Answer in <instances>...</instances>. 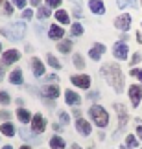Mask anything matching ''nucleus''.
<instances>
[{
	"label": "nucleus",
	"mask_w": 142,
	"mask_h": 149,
	"mask_svg": "<svg viewBox=\"0 0 142 149\" xmlns=\"http://www.w3.org/2000/svg\"><path fill=\"white\" fill-rule=\"evenodd\" d=\"M74 65H76L78 68H83V66H85V63H83V59H81V55H74Z\"/></svg>",
	"instance_id": "nucleus-27"
},
{
	"label": "nucleus",
	"mask_w": 142,
	"mask_h": 149,
	"mask_svg": "<svg viewBox=\"0 0 142 149\" xmlns=\"http://www.w3.org/2000/svg\"><path fill=\"white\" fill-rule=\"evenodd\" d=\"M55 19L59 22H63V24H66V22H69V15H66V11H57V13H55Z\"/></svg>",
	"instance_id": "nucleus-25"
},
{
	"label": "nucleus",
	"mask_w": 142,
	"mask_h": 149,
	"mask_svg": "<svg viewBox=\"0 0 142 149\" xmlns=\"http://www.w3.org/2000/svg\"><path fill=\"white\" fill-rule=\"evenodd\" d=\"M104 52H105V46H104V44H96V46L89 52V55H90V59L98 61L100 57H101V54H104Z\"/></svg>",
	"instance_id": "nucleus-12"
},
{
	"label": "nucleus",
	"mask_w": 142,
	"mask_h": 149,
	"mask_svg": "<svg viewBox=\"0 0 142 149\" xmlns=\"http://www.w3.org/2000/svg\"><path fill=\"white\" fill-rule=\"evenodd\" d=\"M63 28H59L57 24H54L52 28H50V33H48V35H50V39H54V41H57V39H61V37H63Z\"/></svg>",
	"instance_id": "nucleus-13"
},
{
	"label": "nucleus",
	"mask_w": 142,
	"mask_h": 149,
	"mask_svg": "<svg viewBox=\"0 0 142 149\" xmlns=\"http://www.w3.org/2000/svg\"><path fill=\"white\" fill-rule=\"evenodd\" d=\"M129 98H131V105L133 107H139L140 98H142V88L139 85H131V88H129Z\"/></svg>",
	"instance_id": "nucleus-4"
},
{
	"label": "nucleus",
	"mask_w": 142,
	"mask_h": 149,
	"mask_svg": "<svg viewBox=\"0 0 142 149\" xmlns=\"http://www.w3.org/2000/svg\"><path fill=\"white\" fill-rule=\"evenodd\" d=\"M137 133H139V136L142 138V125H139V127H137Z\"/></svg>",
	"instance_id": "nucleus-39"
},
{
	"label": "nucleus",
	"mask_w": 142,
	"mask_h": 149,
	"mask_svg": "<svg viewBox=\"0 0 142 149\" xmlns=\"http://www.w3.org/2000/svg\"><path fill=\"white\" fill-rule=\"evenodd\" d=\"M50 147H52V149H63V147H65L63 138H59V136H54V138L50 140Z\"/></svg>",
	"instance_id": "nucleus-20"
},
{
	"label": "nucleus",
	"mask_w": 142,
	"mask_h": 149,
	"mask_svg": "<svg viewBox=\"0 0 142 149\" xmlns=\"http://www.w3.org/2000/svg\"><path fill=\"white\" fill-rule=\"evenodd\" d=\"M59 118H61V122H63V123H69V114H66V112H61Z\"/></svg>",
	"instance_id": "nucleus-35"
},
{
	"label": "nucleus",
	"mask_w": 142,
	"mask_h": 149,
	"mask_svg": "<svg viewBox=\"0 0 142 149\" xmlns=\"http://www.w3.org/2000/svg\"><path fill=\"white\" fill-rule=\"evenodd\" d=\"M48 2V8H59L61 6V0H46Z\"/></svg>",
	"instance_id": "nucleus-32"
},
{
	"label": "nucleus",
	"mask_w": 142,
	"mask_h": 149,
	"mask_svg": "<svg viewBox=\"0 0 142 149\" xmlns=\"http://www.w3.org/2000/svg\"><path fill=\"white\" fill-rule=\"evenodd\" d=\"M4 11H6V15H11V11H13V8H11V4L6 2L4 4Z\"/></svg>",
	"instance_id": "nucleus-33"
},
{
	"label": "nucleus",
	"mask_w": 142,
	"mask_h": 149,
	"mask_svg": "<svg viewBox=\"0 0 142 149\" xmlns=\"http://www.w3.org/2000/svg\"><path fill=\"white\" fill-rule=\"evenodd\" d=\"M31 66H33V74H35L37 77H41L43 74H44V65L39 59H33L31 61Z\"/></svg>",
	"instance_id": "nucleus-15"
},
{
	"label": "nucleus",
	"mask_w": 142,
	"mask_h": 149,
	"mask_svg": "<svg viewBox=\"0 0 142 149\" xmlns=\"http://www.w3.org/2000/svg\"><path fill=\"white\" fill-rule=\"evenodd\" d=\"M133 2H135V0H118V8L124 9V8H127V6L133 4Z\"/></svg>",
	"instance_id": "nucleus-31"
},
{
	"label": "nucleus",
	"mask_w": 142,
	"mask_h": 149,
	"mask_svg": "<svg viewBox=\"0 0 142 149\" xmlns=\"http://www.w3.org/2000/svg\"><path fill=\"white\" fill-rule=\"evenodd\" d=\"M0 4H4V0H0Z\"/></svg>",
	"instance_id": "nucleus-45"
},
{
	"label": "nucleus",
	"mask_w": 142,
	"mask_h": 149,
	"mask_svg": "<svg viewBox=\"0 0 142 149\" xmlns=\"http://www.w3.org/2000/svg\"><path fill=\"white\" fill-rule=\"evenodd\" d=\"M65 98H66V103L69 105H79V96L76 92H72V90H66V94H65Z\"/></svg>",
	"instance_id": "nucleus-16"
},
{
	"label": "nucleus",
	"mask_w": 142,
	"mask_h": 149,
	"mask_svg": "<svg viewBox=\"0 0 142 149\" xmlns=\"http://www.w3.org/2000/svg\"><path fill=\"white\" fill-rule=\"evenodd\" d=\"M101 72H104V76H105L107 81H109L111 87L115 88L116 92H120L122 87H124V77H122L120 68H118L116 65H109V66H104V68H101Z\"/></svg>",
	"instance_id": "nucleus-1"
},
{
	"label": "nucleus",
	"mask_w": 142,
	"mask_h": 149,
	"mask_svg": "<svg viewBox=\"0 0 142 149\" xmlns=\"http://www.w3.org/2000/svg\"><path fill=\"white\" fill-rule=\"evenodd\" d=\"M72 85H76V87H81V88H89L90 77H89V76H72Z\"/></svg>",
	"instance_id": "nucleus-8"
},
{
	"label": "nucleus",
	"mask_w": 142,
	"mask_h": 149,
	"mask_svg": "<svg viewBox=\"0 0 142 149\" xmlns=\"http://www.w3.org/2000/svg\"><path fill=\"white\" fill-rule=\"evenodd\" d=\"M139 61H140V55H139V54H135V55H133V59H131V65H137Z\"/></svg>",
	"instance_id": "nucleus-38"
},
{
	"label": "nucleus",
	"mask_w": 142,
	"mask_h": 149,
	"mask_svg": "<svg viewBox=\"0 0 142 149\" xmlns=\"http://www.w3.org/2000/svg\"><path fill=\"white\" fill-rule=\"evenodd\" d=\"M127 147H137V138L133 134H129L126 140V146H122V149H127Z\"/></svg>",
	"instance_id": "nucleus-24"
},
{
	"label": "nucleus",
	"mask_w": 142,
	"mask_h": 149,
	"mask_svg": "<svg viewBox=\"0 0 142 149\" xmlns=\"http://www.w3.org/2000/svg\"><path fill=\"white\" fill-rule=\"evenodd\" d=\"M17 118H19L22 123H28V122H31V120H33L31 114L28 112L26 109H19V111H17Z\"/></svg>",
	"instance_id": "nucleus-17"
},
{
	"label": "nucleus",
	"mask_w": 142,
	"mask_h": 149,
	"mask_svg": "<svg viewBox=\"0 0 142 149\" xmlns=\"http://www.w3.org/2000/svg\"><path fill=\"white\" fill-rule=\"evenodd\" d=\"M20 149H31V147H28V146H22V147H20Z\"/></svg>",
	"instance_id": "nucleus-42"
},
{
	"label": "nucleus",
	"mask_w": 142,
	"mask_h": 149,
	"mask_svg": "<svg viewBox=\"0 0 142 149\" xmlns=\"http://www.w3.org/2000/svg\"><path fill=\"white\" fill-rule=\"evenodd\" d=\"M24 31H26V26L22 24V22H15V24L11 26V30L9 31H4V33L9 39H13V41H20V39L24 37Z\"/></svg>",
	"instance_id": "nucleus-3"
},
{
	"label": "nucleus",
	"mask_w": 142,
	"mask_h": 149,
	"mask_svg": "<svg viewBox=\"0 0 142 149\" xmlns=\"http://www.w3.org/2000/svg\"><path fill=\"white\" fill-rule=\"evenodd\" d=\"M70 4L74 6V15L78 17H81V0H70Z\"/></svg>",
	"instance_id": "nucleus-22"
},
{
	"label": "nucleus",
	"mask_w": 142,
	"mask_h": 149,
	"mask_svg": "<svg viewBox=\"0 0 142 149\" xmlns=\"http://www.w3.org/2000/svg\"><path fill=\"white\" fill-rule=\"evenodd\" d=\"M43 94L46 96V98H50V100H55V98L59 96V88L54 87V85H48V87L43 88Z\"/></svg>",
	"instance_id": "nucleus-11"
},
{
	"label": "nucleus",
	"mask_w": 142,
	"mask_h": 149,
	"mask_svg": "<svg viewBox=\"0 0 142 149\" xmlns=\"http://www.w3.org/2000/svg\"><path fill=\"white\" fill-rule=\"evenodd\" d=\"M131 76H135V77H139L140 81H142V70H131Z\"/></svg>",
	"instance_id": "nucleus-36"
},
{
	"label": "nucleus",
	"mask_w": 142,
	"mask_h": 149,
	"mask_svg": "<svg viewBox=\"0 0 142 149\" xmlns=\"http://www.w3.org/2000/svg\"><path fill=\"white\" fill-rule=\"evenodd\" d=\"M0 131H2V134H6V136H13L15 134V127L11 123H4L2 127H0Z\"/></svg>",
	"instance_id": "nucleus-21"
},
{
	"label": "nucleus",
	"mask_w": 142,
	"mask_h": 149,
	"mask_svg": "<svg viewBox=\"0 0 142 149\" xmlns=\"http://www.w3.org/2000/svg\"><path fill=\"white\" fill-rule=\"evenodd\" d=\"M48 17H50V9L48 8H41V9H39V19H41V20L48 19Z\"/></svg>",
	"instance_id": "nucleus-26"
},
{
	"label": "nucleus",
	"mask_w": 142,
	"mask_h": 149,
	"mask_svg": "<svg viewBox=\"0 0 142 149\" xmlns=\"http://www.w3.org/2000/svg\"><path fill=\"white\" fill-rule=\"evenodd\" d=\"M115 109L118 111V116H120V127H124L127 122V114H126V109H124L122 105H115Z\"/></svg>",
	"instance_id": "nucleus-19"
},
{
	"label": "nucleus",
	"mask_w": 142,
	"mask_h": 149,
	"mask_svg": "<svg viewBox=\"0 0 142 149\" xmlns=\"http://www.w3.org/2000/svg\"><path fill=\"white\" fill-rule=\"evenodd\" d=\"M4 65H11V63H15V61H19V52L17 50H8L4 54Z\"/></svg>",
	"instance_id": "nucleus-10"
},
{
	"label": "nucleus",
	"mask_w": 142,
	"mask_h": 149,
	"mask_svg": "<svg viewBox=\"0 0 142 149\" xmlns=\"http://www.w3.org/2000/svg\"><path fill=\"white\" fill-rule=\"evenodd\" d=\"M83 33V28L79 26V24H74L72 26V35H81Z\"/></svg>",
	"instance_id": "nucleus-30"
},
{
	"label": "nucleus",
	"mask_w": 142,
	"mask_h": 149,
	"mask_svg": "<svg viewBox=\"0 0 142 149\" xmlns=\"http://www.w3.org/2000/svg\"><path fill=\"white\" fill-rule=\"evenodd\" d=\"M30 2H31V6H39V4H41V0H30Z\"/></svg>",
	"instance_id": "nucleus-40"
},
{
	"label": "nucleus",
	"mask_w": 142,
	"mask_h": 149,
	"mask_svg": "<svg viewBox=\"0 0 142 149\" xmlns=\"http://www.w3.org/2000/svg\"><path fill=\"white\" fill-rule=\"evenodd\" d=\"M70 46H72V42H70V41H63V42H59V44H57L59 52H63V54H69V52H70Z\"/></svg>",
	"instance_id": "nucleus-23"
},
{
	"label": "nucleus",
	"mask_w": 142,
	"mask_h": 149,
	"mask_svg": "<svg viewBox=\"0 0 142 149\" xmlns=\"http://www.w3.org/2000/svg\"><path fill=\"white\" fill-rule=\"evenodd\" d=\"M9 81L13 85H22V72L20 70H13L9 74Z\"/></svg>",
	"instance_id": "nucleus-18"
},
{
	"label": "nucleus",
	"mask_w": 142,
	"mask_h": 149,
	"mask_svg": "<svg viewBox=\"0 0 142 149\" xmlns=\"http://www.w3.org/2000/svg\"><path fill=\"white\" fill-rule=\"evenodd\" d=\"M115 26L118 28V30H122V31H127L129 26H131V15H122V17H118L116 22H115Z\"/></svg>",
	"instance_id": "nucleus-6"
},
{
	"label": "nucleus",
	"mask_w": 142,
	"mask_h": 149,
	"mask_svg": "<svg viewBox=\"0 0 142 149\" xmlns=\"http://www.w3.org/2000/svg\"><path fill=\"white\" fill-rule=\"evenodd\" d=\"M48 63H50V66H54V68H59L61 65H59V61L55 59L54 55H48Z\"/></svg>",
	"instance_id": "nucleus-29"
},
{
	"label": "nucleus",
	"mask_w": 142,
	"mask_h": 149,
	"mask_svg": "<svg viewBox=\"0 0 142 149\" xmlns=\"http://www.w3.org/2000/svg\"><path fill=\"white\" fill-rule=\"evenodd\" d=\"M31 127H33L35 133H43V131H44V127H46V120L43 118V114H35V116H33Z\"/></svg>",
	"instance_id": "nucleus-5"
},
{
	"label": "nucleus",
	"mask_w": 142,
	"mask_h": 149,
	"mask_svg": "<svg viewBox=\"0 0 142 149\" xmlns=\"http://www.w3.org/2000/svg\"><path fill=\"white\" fill-rule=\"evenodd\" d=\"M113 54H115V57H116V59L124 61V59L127 57V44H124V42H118L116 46H115V50H113Z\"/></svg>",
	"instance_id": "nucleus-7"
},
{
	"label": "nucleus",
	"mask_w": 142,
	"mask_h": 149,
	"mask_svg": "<svg viewBox=\"0 0 142 149\" xmlns=\"http://www.w3.org/2000/svg\"><path fill=\"white\" fill-rule=\"evenodd\" d=\"M0 79H2V68H0Z\"/></svg>",
	"instance_id": "nucleus-44"
},
{
	"label": "nucleus",
	"mask_w": 142,
	"mask_h": 149,
	"mask_svg": "<svg viewBox=\"0 0 142 149\" xmlns=\"http://www.w3.org/2000/svg\"><path fill=\"white\" fill-rule=\"evenodd\" d=\"M0 50H2V44H0Z\"/></svg>",
	"instance_id": "nucleus-46"
},
{
	"label": "nucleus",
	"mask_w": 142,
	"mask_h": 149,
	"mask_svg": "<svg viewBox=\"0 0 142 149\" xmlns=\"http://www.w3.org/2000/svg\"><path fill=\"white\" fill-rule=\"evenodd\" d=\"M4 149H13V147H11V146H6V147H4Z\"/></svg>",
	"instance_id": "nucleus-43"
},
{
	"label": "nucleus",
	"mask_w": 142,
	"mask_h": 149,
	"mask_svg": "<svg viewBox=\"0 0 142 149\" xmlns=\"http://www.w3.org/2000/svg\"><path fill=\"white\" fill-rule=\"evenodd\" d=\"M90 118H92V122L98 125V127H105L107 123H109V116H107V112H105V109H101V105H92L90 107Z\"/></svg>",
	"instance_id": "nucleus-2"
},
{
	"label": "nucleus",
	"mask_w": 142,
	"mask_h": 149,
	"mask_svg": "<svg viewBox=\"0 0 142 149\" xmlns=\"http://www.w3.org/2000/svg\"><path fill=\"white\" fill-rule=\"evenodd\" d=\"M22 17H24V19H28V20H30L31 17H33V13H31V9H24V13H22Z\"/></svg>",
	"instance_id": "nucleus-34"
},
{
	"label": "nucleus",
	"mask_w": 142,
	"mask_h": 149,
	"mask_svg": "<svg viewBox=\"0 0 142 149\" xmlns=\"http://www.w3.org/2000/svg\"><path fill=\"white\" fill-rule=\"evenodd\" d=\"M13 2H15L17 8H24V6H26V0H13Z\"/></svg>",
	"instance_id": "nucleus-37"
},
{
	"label": "nucleus",
	"mask_w": 142,
	"mask_h": 149,
	"mask_svg": "<svg viewBox=\"0 0 142 149\" xmlns=\"http://www.w3.org/2000/svg\"><path fill=\"white\" fill-rule=\"evenodd\" d=\"M0 103H2V105H9V96H8V92H0Z\"/></svg>",
	"instance_id": "nucleus-28"
},
{
	"label": "nucleus",
	"mask_w": 142,
	"mask_h": 149,
	"mask_svg": "<svg viewBox=\"0 0 142 149\" xmlns=\"http://www.w3.org/2000/svg\"><path fill=\"white\" fill-rule=\"evenodd\" d=\"M89 8L94 11V13H98V15H101L105 11V8H104V4H101V0H90L89 2Z\"/></svg>",
	"instance_id": "nucleus-14"
},
{
	"label": "nucleus",
	"mask_w": 142,
	"mask_h": 149,
	"mask_svg": "<svg viewBox=\"0 0 142 149\" xmlns=\"http://www.w3.org/2000/svg\"><path fill=\"white\" fill-rule=\"evenodd\" d=\"M76 127H78V131H79L81 134H85V136L90 134V123L87 122V120L78 118V120H76Z\"/></svg>",
	"instance_id": "nucleus-9"
},
{
	"label": "nucleus",
	"mask_w": 142,
	"mask_h": 149,
	"mask_svg": "<svg viewBox=\"0 0 142 149\" xmlns=\"http://www.w3.org/2000/svg\"><path fill=\"white\" fill-rule=\"evenodd\" d=\"M72 149H81V147H79V146H76V144H74V146H72Z\"/></svg>",
	"instance_id": "nucleus-41"
}]
</instances>
